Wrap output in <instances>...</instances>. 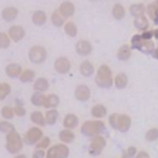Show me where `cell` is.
Segmentation results:
<instances>
[{"instance_id": "836d02e7", "label": "cell", "mask_w": 158, "mask_h": 158, "mask_svg": "<svg viewBox=\"0 0 158 158\" xmlns=\"http://www.w3.org/2000/svg\"><path fill=\"white\" fill-rule=\"evenodd\" d=\"M15 131V126L11 123V121L9 120H0V133H4V135H7L10 132Z\"/></svg>"}, {"instance_id": "2e32d148", "label": "cell", "mask_w": 158, "mask_h": 158, "mask_svg": "<svg viewBox=\"0 0 158 158\" xmlns=\"http://www.w3.org/2000/svg\"><path fill=\"white\" fill-rule=\"evenodd\" d=\"M132 49H133V48H132L131 44H128V43H125V44L120 46L118 49H117V52H116L117 59H118V60H122V62L128 60V59L131 58V56H132Z\"/></svg>"}, {"instance_id": "8d00e7d4", "label": "cell", "mask_w": 158, "mask_h": 158, "mask_svg": "<svg viewBox=\"0 0 158 158\" xmlns=\"http://www.w3.org/2000/svg\"><path fill=\"white\" fill-rule=\"evenodd\" d=\"M11 42H12V41H11L9 33L0 31V49H6V48H9L10 44H11Z\"/></svg>"}, {"instance_id": "7bdbcfd3", "label": "cell", "mask_w": 158, "mask_h": 158, "mask_svg": "<svg viewBox=\"0 0 158 158\" xmlns=\"http://www.w3.org/2000/svg\"><path fill=\"white\" fill-rule=\"evenodd\" d=\"M154 48H156V47H154L153 41H152V40H146L141 52H144V53H152V52L154 51Z\"/></svg>"}, {"instance_id": "e0dca14e", "label": "cell", "mask_w": 158, "mask_h": 158, "mask_svg": "<svg viewBox=\"0 0 158 158\" xmlns=\"http://www.w3.org/2000/svg\"><path fill=\"white\" fill-rule=\"evenodd\" d=\"M95 72H96V69H95L94 64L88 59H84L79 65V73L85 78L91 77L93 74H95Z\"/></svg>"}, {"instance_id": "52a82bcc", "label": "cell", "mask_w": 158, "mask_h": 158, "mask_svg": "<svg viewBox=\"0 0 158 158\" xmlns=\"http://www.w3.org/2000/svg\"><path fill=\"white\" fill-rule=\"evenodd\" d=\"M69 157V147L65 143H56L52 144L47 149V158H68Z\"/></svg>"}, {"instance_id": "8992f818", "label": "cell", "mask_w": 158, "mask_h": 158, "mask_svg": "<svg viewBox=\"0 0 158 158\" xmlns=\"http://www.w3.org/2000/svg\"><path fill=\"white\" fill-rule=\"evenodd\" d=\"M43 131L42 127L40 126H31L23 135V142L25 144L28 146H36L38 143V141L43 137Z\"/></svg>"}, {"instance_id": "4316f807", "label": "cell", "mask_w": 158, "mask_h": 158, "mask_svg": "<svg viewBox=\"0 0 158 158\" xmlns=\"http://www.w3.org/2000/svg\"><path fill=\"white\" fill-rule=\"evenodd\" d=\"M128 84V77L125 73H117L114 77V86L116 89H125Z\"/></svg>"}, {"instance_id": "484cf974", "label": "cell", "mask_w": 158, "mask_h": 158, "mask_svg": "<svg viewBox=\"0 0 158 158\" xmlns=\"http://www.w3.org/2000/svg\"><path fill=\"white\" fill-rule=\"evenodd\" d=\"M49 21H51V23L54 27H58L59 28V27H63L64 26V23L67 22V19H64L58 10H54L51 14V16H49Z\"/></svg>"}, {"instance_id": "ba28073f", "label": "cell", "mask_w": 158, "mask_h": 158, "mask_svg": "<svg viewBox=\"0 0 158 158\" xmlns=\"http://www.w3.org/2000/svg\"><path fill=\"white\" fill-rule=\"evenodd\" d=\"M53 68H54V70H56L58 74L64 75V74H68V73L70 72V69H72V63H70V60H69L67 57L60 56V57L56 58V60H54V63H53Z\"/></svg>"}, {"instance_id": "f5cc1de1", "label": "cell", "mask_w": 158, "mask_h": 158, "mask_svg": "<svg viewBox=\"0 0 158 158\" xmlns=\"http://www.w3.org/2000/svg\"><path fill=\"white\" fill-rule=\"evenodd\" d=\"M120 158H126V157H123V156H122V157H120Z\"/></svg>"}, {"instance_id": "816d5d0a", "label": "cell", "mask_w": 158, "mask_h": 158, "mask_svg": "<svg viewBox=\"0 0 158 158\" xmlns=\"http://www.w3.org/2000/svg\"><path fill=\"white\" fill-rule=\"evenodd\" d=\"M153 37H154L156 40H158V28L153 30Z\"/></svg>"}, {"instance_id": "d6986e66", "label": "cell", "mask_w": 158, "mask_h": 158, "mask_svg": "<svg viewBox=\"0 0 158 158\" xmlns=\"http://www.w3.org/2000/svg\"><path fill=\"white\" fill-rule=\"evenodd\" d=\"M32 88L33 91H41V93H46L49 89V81L47 78L44 77H38L35 79V81L32 83Z\"/></svg>"}, {"instance_id": "f6af8a7d", "label": "cell", "mask_w": 158, "mask_h": 158, "mask_svg": "<svg viewBox=\"0 0 158 158\" xmlns=\"http://www.w3.org/2000/svg\"><path fill=\"white\" fill-rule=\"evenodd\" d=\"M109 125L111 128L114 130H117V120H118V114L117 112H112L109 115Z\"/></svg>"}, {"instance_id": "ab89813d", "label": "cell", "mask_w": 158, "mask_h": 158, "mask_svg": "<svg viewBox=\"0 0 158 158\" xmlns=\"http://www.w3.org/2000/svg\"><path fill=\"white\" fill-rule=\"evenodd\" d=\"M52 144H51V138L48 137V136H43L40 141H38V143L36 144V148H38V149H48L49 147H51Z\"/></svg>"}, {"instance_id": "4dcf8cb0", "label": "cell", "mask_w": 158, "mask_h": 158, "mask_svg": "<svg viewBox=\"0 0 158 158\" xmlns=\"http://www.w3.org/2000/svg\"><path fill=\"white\" fill-rule=\"evenodd\" d=\"M0 115L4 120H9L11 121L14 117H15V111H14V106H10V105H4L0 110Z\"/></svg>"}, {"instance_id": "ee69618b", "label": "cell", "mask_w": 158, "mask_h": 158, "mask_svg": "<svg viewBox=\"0 0 158 158\" xmlns=\"http://www.w3.org/2000/svg\"><path fill=\"white\" fill-rule=\"evenodd\" d=\"M14 111H15V116H17V117H23L26 115V112H27L26 107L23 105H21V104H16L14 106Z\"/></svg>"}, {"instance_id": "7a4b0ae2", "label": "cell", "mask_w": 158, "mask_h": 158, "mask_svg": "<svg viewBox=\"0 0 158 158\" xmlns=\"http://www.w3.org/2000/svg\"><path fill=\"white\" fill-rule=\"evenodd\" d=\"M104 131H105V122L102 120H98V118L86 120L80 126L81 135L88 137V138H91L94 136L101 135Z\"/></svg>"}, {"instance_id": "f546056e", "label": "cell", "mask_w": 158, "mask_h": 158, "mask_svg": "<svg viewBox=\"0 0 158 158\" xmlns=\"http://www.w3.org/2000/svg\"><path fill=\"white\" fill-rule=\"evenodd\" d=\"M63 31L68 37H75L78 35V26L73 21L67 20V22L63 26Z\"/></svg>"}, {"instance_id": "5b68a950", "label": "cell", "mask_w": 158, "mask_h": 158, "mask_svg": "<svg viewBox=\"0 0 158 158\" xmlns=\"http://www.w3.org/2000/svg\"><path fill=\"white\" fill-rule=\"evenodd\" d=\"M106 146V138L102 135H98L90 138L89 147H88V153L93 157H96L102 153L104 148Z\"/></svg>"}, {"instance_id": "b9f144b4", "label": "cell", "mask_w": 158, "mask_h": 158, "mask_svg": "<svg viewBox=\"0 0 158 158\" xmlns=\"http://www.w3.org/2000/svg\"><path fill=\"white\" fill-rule=\"evenodd\" d=\"M137 153H138V149H137L135 146H128V147L122 152V156L126 157V158H135Z\"/></svg>"}, {"instance_id": "f1b7e54d", "label": "cell", "mask_w": 158, "mask_h": 158, "mask_svg": "<svg viewBox=\"0 0 158 158\" xmlns=\"http://www.w3.org/2000/svg\"><path fill=\"white\" fill-rule=\"evenodd\" d=\"M59 102H60L59 96L57 94H54V93H51V94H47L44 107L46 109H57L58 105H59Z\"/></svg>"}, {"instance_id": "d6a6232c", "label": "cell", "mask_w": 158, "mask_h": 158, "mask_svg": "<svg viewBox=\"0 0 158 158\" xmlns=\"http://www.w3.org/2000/svg\"><path fill=\"white\" fill-rule=\"evenodd\" d=\"M133 25H135V27L137 30H139V31L143 32V31H146L148 28V19L146 16H138V17L135 19Z\"/></svg>"}, {"instance_id": "8fae6325", "label": "cell", "mask_w": 158, "mask_h": 158, "mask_svg": "<svg viewBox=\"0 0 158 158\" xmlns=\"http://www.w3.org/2000/svg\"><path fill=\"white\" fill-rule=\"evenodd\" d=\"M75 52L80 57H88L93 52V44L88 40H79L75 43Z\"/></svg>"}, {"instance_id": "3957f363", "label": "cell", "mask_w": 158, "mask_h": 158, "mask_svg": "<svg viewBox=\"0 0 158 158\" xmlns=\"http://www.w3.org/2000/svg\"><path fill=\"white\" fill-rule=\"evenodd\" d=\"M23 144H25L23 137H21L16 130L5 135V148L10 154L16 156V154L21 153Z\"/></svg>"}, {"instance_id": "ffe728a7", "label": "cell", "mask_w": 158, "mask_h": 158, "mask_svg": "<svg viewBox=\"0 0 158 158\" xmlns=\"http://www.w3.org/2000/svg\"><path fill=\"white\" fill-rule=\"evenodd\" d=\"M58 138H59V142L62 143H65V144H69L72 142H74L75 139V133L73 130H69V128H62L58 133Z\"/></svg>"}, {"instance_id": "ac0fdd59", "label": "cell", "mask_w": 158, "mask_h": 158, "mask_svg": "<svg viewBox=\"0 0 158 158\" xmlns=\"http://www.w3.org/2000/svg\"><path fill=\"white\" fill-rule=\"evenodd\" d=\"M23 68L19 63H9L5 67V74L9 78H20Z\"/></svg>"}, {"instance_id": "7c38bea8", "label": "cell", "mask_w": 158, "mask_h": 158, "mask_svg": "<svg viewBox=\"0 0 158 158\" xmlns=\"http://www.w3.org/2000/svg\"><path fill=\"white\" fill-rule=\"evenodd\" d=\"M57 10L60 12V15H62L64 19L69 20V19L74 15V12H75V5H74L72 1L65 0V1L60 2V5L58 6Z\"/></svg>"}, {"instance_id": "9a60e30c", "label": "cell", "mask_w": 158, "mask_h": 158, "mask_svg": "<svg viewBox=\"0 0 158 158\" xmlns=\"http://www.w3.org/2000/svg\"><path fill=\"white\" fill-rule=\"evenodd\" d=\"M132 120L130 115L127 114H118V120H117V131L120 132H127L131 128Z\"/></svg>"}, {"instance_id": "bcb514c9", "label": "cell", "mask_w": 158, "mask_h": 158, "mask_svg": "<svg viewBox=\"0 0 158 158\" xmlns=\"http://www.w3.org/2000/svg\"><path fill=\"white\" fill-rule=\"evenodd\" d=\"M31 158H47V151L46 149H38V148H36L32 152Z\"/></svg>"}, {"instance_id": "681fc988", "label": "cell", "mask_w": 158, "mask_h": 158, "mask_svg": "<svg viewBox=\"0 0 158 158\" xmlns=\"http://www.w3.org/2000/svg\"><path fill=\"white\" fill-rule=\"evenodd\" d=\"M152 56H153L156 59H158V47H157V48H154V51L152 52Z\"/></svg>"}, {"instance_id": "603a6c76", "label": "cell", "mask_w": 158, "mask_h": 158, "mask_svg": "<svg viewBox=\"0 0 158 158\" xmlns=\"http://www.w3.org/2000/svg\"><path fill=\"white\" fill-rule=\"evenodd\" d=\"M30 120L31 122L35 125V126H40V127H43L46 126V117H44V114L40 110H35L30 114Z\"/></svg>"}, {"instance_id": "c3c4849f", "label": "cell", "mask_w": 158, "mask_h": 158, "mask_svg": "<svg viewBox=\"0 0 158 158\" xmlns=\"http://www.w3.org/2000/svg\"><path fill=\"white\" fill-rule=\"evenodd\" d=\"M135 158H151V156H149V153L146 152V151H138V153L136 154Z\"/></svg>"}, {"instance_id": "7402d4cb", "label": "cell", "mask_w": 158, "mask_h": 158, "mask_svg": "<svg viewBox=\"0 0 158 158\" xmlns=\"http://www.w3.org/2000/svg\"><path fill=\"white\" fill-rule=\"evenodd\" d=\"M90 115L94 117V118H98V120H101L104 118L106 115H107V109L104 104H95L91 106V110H90Z\"/></svg>"}, {"instance_id": "f907efd6", "label": "cell", "mask_w": 158, "mask_h": 158, "mask_svg": "<svg viewBox=\"0 0 158 158\" xmlns=\"http://www.w3.org/2000/svg\"><path fill=\"white\" fill-rule=\"evenodd\" d=\"M14 158H27V156L23 154V153H19V154H16Z\"/></svg>"}, {"instance_id": "7dc6e473", "label": "cell", "mask_w": 158, "mask_h": 158, "mask_svg": "<svg viewBox=\"0 0 158 158\" xmlns=\"http://www.w3.org/2000/svg\"><path fill=\"white\" fill-rule=\"evenodd\" d=\"M141 36L144 38V40H152L153 38V31L152 30H146L141 33Z\"/></svg>"}, {"instance_id": "5bb4252c", "label": "cell", "mask_w": 158, "mask_h": 158, "mask_svg": "<svg viewBox=\"0 0 158 158\" xmlns=\"http://www.w3.org/2000/svg\"><path fill=\"white\" fill-rule=\"evenodd\" d=\"M62 125L64 128H69V130H74L79 126V117L73 114V112H69L64 117H63V121H62Z\"/></svg>"}, {"instance_id": "f35d334b", "label": "cell", "mask_w": 158, "mask_h": 158, "mask_svg": "<svg viewBox=\"0 0 158 158\" xmlns=\"http://www.w3.org/2000/svg\"><path fill=\"white\" fill-rule=\"evenodd\" d=\"M144 138H146L147 142H154V141H157V139H158V128H157V127L149 128V130L146 132Z\"/></svg>"}, {"instance_id": "44dd1931", "label": "cell", "mask_w": 158, "mask_h": 158, "mask_svg": "<svg viewBox=\"0 0 158 158\" xmlns=\"http://www.w3.org/2000/svg\"><path fill=\"white\" fill-rule=\"evenodd\" d=\"M47 20H48V16L43 10H36L31 15V21L36 26H43L47 22Z\"/></svg>"}, {"instance_id": "60d3db41", "label": "cell", "mask_w": 158, "mask_h": 158, "mask_svg": "<svg viewBox=\"0 0 158 158\" xmlns=\"http://www.w3.org/2000/svg\"><path fill=\"white\" fill-rule=\"evenodd\" d=\"M147 12H148L149 17H151L156 23H158V6H156V5H149V6L147 7Z\"/></svg>"}, {"instance_id": "4fadbf2b", "label": "cell", "mask_w": 158, "mask_h": 158, "mask_svg": "<svg viewBox=\"0 0 158 158\" xmlns=\"http://www.w3.org/2000/svg\"><path fill=\"white\" fill-rule=\"evenodd\" d=\"M19 16V9L16 6H6L1 10V17L5 22H12Z\"/></svg>"}, {"instance_id": "d4e9b609", "label": "cell", "mask_w": 158, "mask_h": 158, "mask_svg": "<svg viewBox=\"0 0 158 158\" xmlns=\"http://www.w3.org/2000/svg\"><path fill=\"white\" fill-rule=\"evenodd\" d=\"M44 117H46V123L53 126L59 120V111L57 109H47V111L44 112Z\"/></svg>"}, {"instance_id": "cb8c5ba5", "label": "cell", "mask_w": 158, "mask_h": 158, "mask_svg": "<svg viewBox=\"0 0 158 158\" xmlns=\"http://www.w3.org/2000/svg\"><path fill=\"white\" fill-rule=\"evenodd\" d=\"M46 98L47 95L41 91H33V94L30 98V101L33 106L36 107H44V102H46Z\"/></svg>"}, {"instance_id": "6da1fadb", "label": "cell", "mask_w": 158, "mask_h": 158, "mask_svg": "<svg viewBox=\"0 0 158 158\" xmlns=\"http://www.w3.org/2000/svg\"><path fill=\"white\" fill-rule=\"evenodd\" d=\"M95 84L101 89H109L114 85L112 70L107 64H101L95 72Z\"/></svg>"}, {"instance_id": "30bf717a", "label": "cell", "mask_w": 158, "mask_h": 158, "mask_svg": "<svg viewBox=\"0 0 158 158\" xmlns=\"http://www.w3.org/2000/svg\"><path fill=\"white\" fill-rule=\"evenodd\" d=\"M74 96H75V99H77L78 101L85 102V101H88V100L90 99V96H91V90H90V88H89L86 84H79V85H77L75 89H74Z\"/></svg>"}, {"instance_id": "9c48e42d", "label": "cell", "mask_w": 158, "mask_h": 158, "mask_svg": "<svg viewBox=\"0 0 158 158\" xmlns=\"http://www.w3.org/2000/svg\"><path fill=\"white\" fill-rule=\"evenodd\" d=\"M7 33L11 38V41L15 43L22 41L26 36V31H25L23 26H21V25H11L7 30Z\"/></svg>"}, {"instance_id": "1f68e13d", "label": "cell", "mask_w": 158, "mask_h": 158, "mask_svg": "<svg viewBox=\"0 0 158 158\" xmlns=\"http://www.w3.org/2000/svg\"><path fill=\"white\" fill-rule=\"evenodd\" d=\"M144 41H146V40H144L141 35H133L132 38H131L130 44H131V47H132L133 49L142 51V47H143V44H144Z\"/></svg>"}, {"instance_id": "277c9868", "label": "cell", "mask_w": 158, "mask_h": 158, "mask_svg": "<svg viewBox=\"0 0 158 158\" xmlns=\"http://www.w3.org/2000/svg\"><path fill=\"white\" fill-rule=\"evenodd\" d=\"M27 56H28V59H30L31 63H33V64H42L43 62H46L48 53H47L46 47L40 46V44H33L32 47H30Z\"/></svg>"}, {"instance_id": "83f0119b", "label": "cell", "mask_w": 158, "mask_h": 158, "mask_svg": "<svg viewBox=\"0 0 158 158\" xmlns=\"http://www.w3.org/2000/svg\"><path fill=\"white\" fill-rule=\"evenodd\" d=\"M35 79H36V72L33 69H30V68L23 69L21 75H20V78H19V80L21 83H25V84L26 83H33Z\"/></svg>"}, {"instance_id": "e575fe53", "label": "cell", "mask_w": 158, "mask_h": 158, "mask_svg": "<svg viewBox=\"0 0 158 158\" xmlns=\"http://www.w3.org/2000/svg\"><path fill=\"white\" fill-rule=\"evenodd\" d=\"M112 16L116 20H122L125 17V7L121 4H115L112 6Z\"/></svg>"}, {"instance_id": "74e56055", "label": "cell", "mask_w": 158, "mask_h": 158, "mask_svg": "<svg viewBox=\"0 0 158 158\" xmlns=\"http://www.w3.org/2000/svg\"><path fill=\"white\" fill-rule=\"evenodd\" d=\"M11 93V86L6 81H0V101L5 100Z\"/></svg>"}, {"instance_id": "d590c367", "label": "cell", "mask_w": 158, "mask_h": 158, "mask_svg": "<svg viewBox=\"0 0 158 158\" xmlns=\"http://www.w3.org/2000/svg\"><path fill=\"white\" fill-rule=\"evenodd\" d=\"M146 11V7L142 5V4H133L130 6V12L131 15H133L135 17H138V16H143Z\"/></svg>"}]
</instances>
